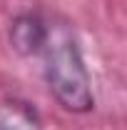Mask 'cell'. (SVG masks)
<instances>
[{
	"label": "cell",
	"mask_w": 127,
	"mask_h": 130,
	"mask_svg": "<svg viewBox=\"0 0 127 130\" xmlns=\"http://www.w3.org/2000/svg\"><path fill=\"white\" fill-rule=\"evenodd\" d=\"M10 45L17 55L32 58L45 53V45L50 40V25L37 13H20L10 23Z\"/></svg>",
	"instance_id": "obj_2"
},
{
	"label": "cell",
	"mask_w": 127,
	"mask_h": 130,
	"mask_svg": "<svg viewBox=\"0 0 127 130\" xmlns=\"http://www.w3.org/2000/svg\"><path fill=\"white\" fill-rule=\"evenodd\" d=\"M0 130H43L37 113L23 100H8L0 105Z\"/></svg>",
	"instance_id": "obj_3"
},
{
	"label": "cell",
	"mask_w": 127,
	"mask_h": 130,
	"mask_svg": "<svg viewBox=\"0 0 127 130\" xmlns=\"http://www.w3.org/2000/svg\"><path fill=\"white\" fill-rule=\"evenodd\" d=\"M43 58H45V83L57 105L72 115L92 113L95 108L92 78L85 65L77 38L65 25L50 28V40Z\"/></svg>",
	"instance_id": "obj_1"
}]
</instances>
